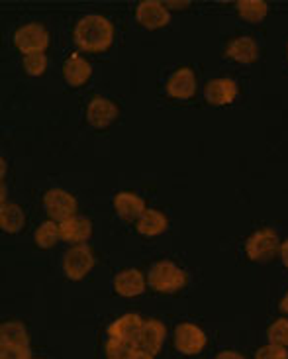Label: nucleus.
I'll return each mask as SVG.
<instances>
[{"label": "nucleus", "mask_w": 288, "mask_h": 359, "mask_svg": "<svg viewBox=\"0 0 288 359\" xmlns=\"http://www.w3.org/2000/svg\"><path fill=\"white\" fill-rule=\"evenodd\" d=\"M114 39V26L110 20L98 14H88L78 20L75 28V43L78 49L87 53H102L112 46Z\"/></svg>", "instance_id": "obj_1"}, {"label": "nucleus", "mask_w": 288, "mask_h": 359, "mask_svg": "<svg viewBox=\"0 0 288 359\" xmlns=\"http://www.w3.org/2000/svg\"><path fill=\"white\" fill-rule=\"evenodd\" d=\"M147 281L157 292H177L186 285V273L173 262H157L151 265Z\"/></svg>", "instance_id": "obj_2"}, {"label": "nucleus", "mask_w": 288, "mask_h": 359, "mask_svg": "<svg viewBox=\"0 0 288 359\" xmlns=\"http://www.w3.org/2000/svg\"><path fill=\"white\" fill-rule=\"evenodd\" d=\"M280 240L279 236L275 233V230L270 228H265V230H259L253 236H249V240L245 243V252H247V257L251 262H270L277 253H280Z\"/></svg>", "instance_id": "obj_3"}, {"label": "nucleus", "mask_w": 288, "mask_h": 359, "mask_svg": "<svg viewBox=\"0 0 288 359\" xmlns=\"http://www.w3.org/2000/svg\"><path fill=\"white\" fill-rule=\"evenodd\" d=\"M43 204L49 214V220L63 224L69 218L77 216V198L63 189H51L43 196Z\"/></svg>", "instance_id": "obj_4"}, {"label": "nucleus", "mask_w": 288, "mask_h": 359, "mask_svg": "<svg viewBox=\"0 0 288 359\" xmlns=\"http://www.w3.org/2000/svg\"><path fill=\"white\" fill-rule=\"evenodd\" d=\"M92 267H95V255H92V250L88 248L87 243L73 245V248L65 253L63 271H65L67 279H71V281H81V279H85Z\"/></svg>", "instance_id": "obj_5"}, {"label": "nucleus", "mask_w": 288, "mask_h": 359, "mask_svg": "<svg viewBox=\"0 0 288 359\" xmlns=\"http://www.w3.org/2000/svg\"><path fill=\"white\" fill-rule=\"evenodd\" d=\"M14 46L24 53V57L32 55V53H43L49 46L48 29L41 24H26L16 29Z\"/></svg>", "instance_id": "obj_6"}, {"label": "nucleus", "mask_w": 288, "mask_h": 359, "mask_svg": "<svg viewBox=\"0 0 288 359\" xmlns=\"http://www.w3.org/2000/svg\"><path fill=\"white\" fill-rule=\"evenodd\" d=\"M174 348L183 355H198L206 348V334L200 326L183 322L174 328Z\"/></svg>", "instance_id": "obj_7"}, {"label": "nucleus", "mask_w": 288, "mask_h": 359, "mask_svg": "<svg viewBox=\"0 0 288 359\" xmlns=\"http://www.w3.org/2000/svg\"><path fill=\"white\" fill-rule=\"evenodd\" d=\"M135 20L147 29L165 28L171 22V14L159 0H142L135 6Z\"/></svg>", "instance_id": "obj_8"}, {"label": "nucleus", "mask_w": 288, "mask_h": 359, "mask_svg": "<svg viewBox=\"0 0 288 359\" xmlns=\"http://www.w3.org/2000/svg\"><path fill=\"white\" fill-rule=\"evenodd\" d=\"M145 320L139 314H124L120 318H116L110 326H108V338L112 340L125 341V344H132L137 346V338L142 334Z\"/></svg>", "instance_id": "obj_9"}, {"label": "nucleus", "mask_w": 288, "mask_h": 359, "mask_svg": "<svg viewBox=\"0 0 288 359\" xmlns=\"http://www.w3.org/2000/svg\"><path fill=\"white\" fill-rule=\"evenodd\" d=\"M118 116H120V110H118V107H116L112 100H108V98L96 97L88 102L87 120L90 126L102 130V128L110 126Z\"/></svg>", "instance_id": "obj_10"}, {"label": "nucleus", "mask_w": 288, "mask_h": 359, "mask_svg": "<svg viewBox=\"0 0 288 359\" xmlns=\"http://www.w3.org/2000/svg\"><path fill=\"white\" fill-rule=\"evenodd\" d=\"M167 93L169 97L177 100H188L196 93V75L191 67H181L174 71L167 81Z\"/></svg>", "instance_id": "obj_11"}, {"label": "nucleus", "mask_w": 288, "mask_h": 359, "mask_svg": "<svg viewBox=\"0 0 288 359\" xmlns=\"http://www.w3.org/2000/svg\"><path fill=\"white\" fill-rule=\"evenodd\" d=\"M204 97L212 107H228L238 97V85L231 79H212L204 88Z\"/></svg>", "instance_id": "obj_12"}, {"label": "nucleus", "mask_w": 288, "mask_h": 359, "mask_svg": "<svg viewBox=\"0 0 288 359\" xmlns=\"http://www.w3.org/2000/svg\"><path fill=\"white\" fill-rule=\"evenodd\" d=\"M165 338H167V328H165L163 322L145 320L135 348H142V350L149 351L151 355H157L161 351V348H163Z\"/></svg>", "instance_id": "obj_13"}, {"label": "nucleus", "mask_w": 288, "mask_h": 359, "mask_svg": "<svg viewBox=\"0 0 288 359\" xmlns=\"http://www.w3.org/2000/svg\"><path fill=\"white\" fill-rule=\"evenodd\" d=\"M114 291L120 297L134 299L145 291V277L139 269H124L114 277Z\"/></svg>", "instance_id": "obj_14"}, {"label": "nucleus", "mask_w": 288, "mask_h": 359, "mask_svg": "<svg viewBox=\"0 0 288 359\" xmlns=\"http://www.w3.org/2000/svg\"><path fill=\"white\" fill-rule=\"evenodd\" d=\"M114 208L118 216L125 220V222H137L142 218V214L147 210L142 196L134 193L122 191L114 196Z\"/></svg>", "instance_id": "obj_15"}, {"label": "nucleus", "mask_w": 288, "mask_h": 359, "mask_svg": "<svg viewBox=\"0 0 288 359\" xmlns=\"http://www.w3.org/2000/svg\"><path fill=\"white\" fill-rule=\"evenodd\" d=\"M59 228H61V240L75 245L85 243L92 236V222L85 216H73L63 224H59Z\"/></svg>", "instance_id": "obj_16"}, {"label": "nucleus", "mask_w": 288, "mask_h": 359, "mask_svg": "<svg viewBox=\"0 0 288 359\" xmlns=\"http://www.w3.org/2000/svg\"><path fill=\"white\" fill-rule=\"evenodd\" d=\"M226 55L233 61H238V63L249 65V63H255L259 59V46L249 36H241V38L231 39L228 43Z\"/></svg>", "instance_id": "obj_17"}, {"label": "nucleus", "mask_w": 288, "mask_h": 359, "mask_svg": "<svg viewBox=\"0 0 288 359\" xmlns=\"http://www.w3.org/2000/svg\"><path fill=\"white\" fill-rule=\"evenodd\" d=\"M92 75V67L87 59H83L78 53H73L63 65V77L67 81L69 87H83Z\"/></svg>", "instance_id": "obj_18"}, {"label": "nucleus", "mask_w": 288, "mask_h": 359, "mask_svg": "<svg viewBox=\"0 0 288 359\" xmlns=\"http://www.w3.org/2000/svg\"><path fill=\"white\" fill-rule=\"evenodd\" d=\"M169 228V220L163 212L155 210V208H147L142 218L135 222V230L142 233V236H147V238H153V236H159L163 233L165 230Z\"/></svg>", "instance_id": "obj_19"}, {"label": "nucleus", "mask_w": 288, "mask_h": 359, "mask_svg": "<svg viewBox=\"0 0 288 359\" xmlns=\"http://www.w3.org/2000/svg\"><path fill=\"white\" fill-rule=\"evenodd\" d=\"M0 346H29V336L22 322H4L0 326Z\"/></svg>", "instance_id": "obj_20"}, {"label": "nucleus", "mask_w": 288, "mask_h": 359, "mask_svg": "<svg viewBox=\"0 0 288 359\" xmlns=\"http://www.w3.org/2000/svg\"><path fill=\"white\" fill-rule=\"evenodd\" d=\"M24 224H26V216H24V210L20 208L18 204H2V210H0V228L4 232H20L24 228Z\"/></svg>", "instance_id": "obj_21"}, {"label": "nucleus", "mask_w": 288, "mask_h": 359, "mask_svg": "<svg viewBox=\"0 0 288 359\" xmlns=\"http://www.w3.org/2000/svg\"><path fill=\"white\" fill-rule=\"evenodd\" d=\"M235 6H238L241 18L249 24H261L269 12V6L265 0H240Z\"/></svg>", "instance_id": "obj_22"}, {"label": "nucleus", "mask_w": 288, "mask_h": 359, "mask_svg": "<svg viewBox=\"0 0 288 359\" xmlns=\"http://www.w3.org/2000/svg\"><path fill=\"white\" fill-rule=\"evenodd\" d=\"M34 238H36L38 248H41V250H49V248H53V245L61 240V228H59L57 222L48 220V222H43L38 230H36V236H34Z\"/></svg>", "instance_id": "obj_23"}, {"label": "nucleus", "mask_w": 288, "mask_h": 359, "mask_svg": "<svg viewBox=\"0 0 288 359\" xmlns=\"http://www.w3.org/2000/svg\"><path fill=\"white\" fill-rule=\"evenodd\" d=\"M267 340L273 346L288 348V318H279L270 324L267 330Z\"/></svg>", "instance_id": "obj_24"}, {"label": "nucleus", "mask_w": 288, "mask_h": 359, "mask_svg": "<svg viewBox=\"0 0 288 359\" xmlns=\"http://www.w3.org/2000/svg\"><path fill=\"white\" fill-rule=\"evenodd\" d=\"M104 350H106V359H130L132 351L135 350V346H132V344H125V341L108 338Z\"/></svg>", "instance_id": "obj_25"}, {"label": "nucleus", "mask_w": 288, "mask_h": 359, "mask_svg": "<svg viewBox=\"0 0 288 359\" xmlns=\"http://www.w3.org/2000/svg\"><path fill=\"white\" fill-rule=\"evenodd\" d=\"M48 69V57L43 53H32L24 57V71L29 77H41Z\"/></svg>", "instance_id": "obj_26"}, {"label": "nucleus", "mask_w": 288, "mask_h": 359, "mask_svg": "<svg viewBox=\"0 0 288 359\" xmlns=\"http://www.w3.org/2000/svg\"><path fill=\"white\" fill-rule=\"evenodd\" d=\"M0 359H34L29 346H0Z\"/></svg>", "instance_id": "obj_27"}, {"label": "nucleus", "mask_w": 288, "mask_h": 359, "mask_svg": "<svg viewBox=\"0 0 288 359\" xmlns=\"http://www.w3.org/2000/svg\"><path fill=\"white\" fill-rule=\"evenodd\" d=\"M255 359H288V348L267 344V346H263V348L257 350Z\"/></svg>", "instance_id": "obj_28"}, {"label": "nucleus", "mask_w": 288, "mask_h": 359, "mask_svg": "<svg viewBox=\"0 0 288 359\" xmlns=\"http://www.w3.org/2000/svg\"><path fill=\"white\" fill-rule=\"evenodd\" d=\"M216 359H245L241 355L240 351H233V350H226V351H220Z\"/></svg>", "instance_id": "obj_29"}, {"label": "nucleus", "mask_w": 288, "mask_h": 359, "mask_svg": "<svg viewBox=\"0 0 288 359\" xmlns=\"http://www.w3.org/2000/svg\"><path fill=\"white\" fill-rule=\"evenodd\" d=\"M130 359H155V355H151L149 351L142 350V348H135V350L132 351Z\"/></svg>", "instance_id": "obj_30"}, {"label": "nucleus", "mask_w": 288, "mask_h": 359, "mask_svg": "<svg viewBox=\"0 0 288 359\" xmlns=\"http://www.w3.org/2000/svg\"><path fill=\"white\" fill-rule=\"evenodd\" d=\"M280 259H282L284 267L288 269V240L287 242H282V245H280Z\"/></svg>", "instance_id": "obj_31"}, {"label": "nucleus", "mask_w": 288, "mask_h": 359, "mask_svg": "<svg viewBox=\"0 0 288 359\" xmlns=\"http://www.w3.org/2000/svg\"><path fill=\"white\" fill-rule=\"evenodd\" d=\"M280 311L284 312V314H288V292L282 297V301H280V306H279Z\"/></svg>", "instance_id": "obj_32"}]
</instances>
